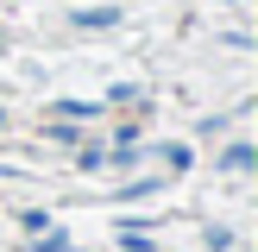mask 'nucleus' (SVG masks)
<instances>
[{"label": "nucleus", "instance_id": "1", "mask_svg": "<svg viewBox=\"0 0 258 252\" xmlns=\"http://www.w3.org/2000/svg\"><path fill=\"white\" fill-rule=\"evenodd\" d=\"M76 19H82V25H113L120 13H113V7H88V13H76Z\"/></svg>", "mask_w": 258, "mask_h": 252}, {"label": "nucleus", "instance_id": "2", "mask_svg": "<svg viewBox=\"0 0 258 252\" xmlns=\"http://www.w3.org/2000/svg\"><path fill=\"white\" fill-rule=\"evenodd\" d=\"M227 170H252V145H233V151H227Z\"/></svg>", "mask_w": 258, "mask_h": 252}]
</instances>
